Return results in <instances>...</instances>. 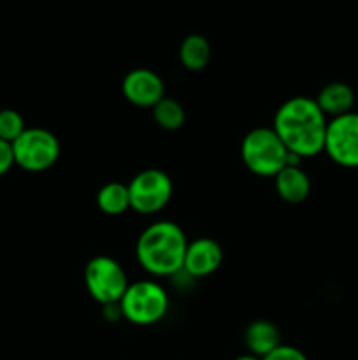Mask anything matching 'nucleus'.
Returning <instances> with one entry per match:
<instances>
[{
	"label": "nucleus",
	"instance_id": "nucleus-1",
	"mask_svg": "<svg viewBox=\"0 0 358 360\" xmlns=\"http://www.w3.org/2000/svg\"><path fill=\"white\" fill-rule=\"evenodd\" d=\"M326 116L314 98L291 97L277 109L274 127L290 153L300 158L316 157L323 151L326 136Z\"/></svg>",
	"mask_w": 358,
	"mask_h": 360
},
{
	"label": "nucleus",
	"instance_id": "nucleus-2",
	"mask_svg": "<svg viewBox=\"0 0 358 360\" xmlns=\"http://www.w3.org/2000/svg\"><path fill=\"white\" fill-rule=\"evenodd\" d=\"M188 241L178 224L154 221L137 239V260L153 276H172L183 271Z\"/></svg>",
	"mask_w": 358,
	"mask_h": 360
},
{
	"label": "nucleus",
	"instance_id": "nucleus-3",
	"mask_svg": "<svg viewBox=\"0 0 358 360\" xmlns=\"http://www.w3.org/2000/svg\"><path fill=\"white\" fill-rule=\"evenodd\" d=\"M241 157L253 174L270 178L286 167L288 150L276 130L258 127L249 130L242 139Z\"/></svg>",
	"mask_w": 358,
	"mask_h": 360
},
{
	"label": "nucleus",
	"instance_id": "nucleus-4",
	"mask_svg": "<svg viewBox=\"0 0 358 360\" xmlns=\"http://www.w3.org/2000/svg\"><path fill=\"white\" fill-rule=\"evenodd\" d=\"M119 309L133 326H153L167 315L168 295L157 281H137L128 285Z\"/></svg>",
	"mask_w": 358,
	"mask_h": 360
},
{
	"label": "nucleus",
	"instance_id": "nucleus-5",
	"mask_svg": "<svg viewBox=\"0 0 358 360\" xmlns=\"http://www.w3.org/2000/svg\"><path fill=\"white\" fill-rule=\"evenodd\" d=\"M14 164L28 172H44L56 164L60 157V141L46 129H25L13 143Z\"/></svg>",
	"mask_w": 358,
	"mask_h": 360
},
{
	"label": "nucleus",
	"instance_id": "nucleus-6",
	"mask_svg": "<svg viewBox=\"0 0 358 360\" xmlns=\"http://www.w3.org/2000/svg\"><path fill=\"white\" fill-rule=\"evenodd\" d=\"M84 285L95 301L100 304H119L128 288L123 267L107 255L93 257L84 267Z\"/></svg>",
	"mask_w": 358,
	"mask_h": 360
},
{
	"label": "nucleus",
	"instance_id": "nucleus-7",
	"mask_svg": "<svg viewBox=\"0 0 358 360\" xmlns=\"http://www.w3.org/2000/svg\"><path fill=\"white\" fill-rule=\"evenodd\" d=\"M172 179L161 169H144L128 183L130 207L140 214H154L164 210L172 197Z\"/></svg>",
	"mask_w": 358,
	"mask_h": 360
},
{
	"label": "nucleus",
	"instance_id": "nucleus-8",
	"mask_svg": "<svg viewBox=\"0 0 358 360\" xmlns=\"http://www.w3.org/2000/svg\"><path fill=\"white\" fill-rule=\"evenodd\" d=\"M323 151L340 167H358V112L330 120Z\"/></svg>",
	"mask_w": 358,
	"mask_h": 360
},
{
	"label": "nucleus",
	"instance_id": "nucleus-9",
	"mask_svg": "<svg viewBox=\"0 0 358 360\" xmlns=\"http://www.w3.org/2000/svg\"><path fill=\"white\" fill-rule=\"evenodd\" d=\"M123 95L137 108H153L165 97V84L161 77L151 69H133L123 77Z\"/></svg>",
	"mask_w": 358,
	"mask_h": 360
},
{
	"label": "nucleus",
	"instance_id": "nucleus-10",
	"mask_svg": "<svg viewBox=\"0 0 358 360\" xmlns=\"http://www.w3.org/2000/svg\"><path fill=\"white\" fill-rule=\"evenodd\" d=\"M223 260V250L214 239L199 238L193 243H188L185 253L183 271L193 278H204L218 271Z\"/></svg>",
	"mask_w": 358,
	"mask_h": 360
},
{
	"label": "nucleus",
	"instance_id": "nucleus-11",
	"mask_svg": "<svg viewBox=\"0 0 358 360\" xmlns=\"http://www.w3.org/2000/svg\"><path fill=\"white\" fill-rule=\"evenodd\" d=\"M244 345L249 354L263 359L281 345L279 329L269 320H255L246 327Z\"/></svg>",
	"mask_w": 358,
	"mask_h": 360
},
{
	"label": "nucleus",
	"instance_id": "nucleus-12",
	"mask_svg": "<svg viewBox=\"0 0 358 360\" xmlns=\"http://www.w3.org/2000/svg\"><path fill=\"white\" fill-rule=\"evenodd\" d=\"M314 101L319 105V109L325 112V116L337 118V116L347 115V112L353 111L354 91L350 84L333 81V83L325 84L319 90L318 97Z\"/></svg>",
	"mask_w": 358,
	"mask_h": 360
},
{
	"label": "nucleus",
	"instance_id": "nucleus-13",
	"mask_svg": "<svg viewBox=\"0 0 358 360\" xmlns=\"http://www.w3.org/2000/svg\"><path fill=\"white\" fill-rule=\"evenodd\" d=\"M274 178H276L277 195L290 204L304 202L311 192V179L305 174V171H302L300 165H295V167L286 165Z\"/></svg>",
	"mask_w": 358,
	"mask_h": 360
},
{
	"label": "nucleus",
	"instance_id": "nucleus-14",
	"mask_svg": "<svg viewBox=\"0 0 358 360\" xmlns=\"http://www.w3.org/2000/svg\"><path fill=\"white\" fill-rule=\"evenodd\" d=\"M97 206L102 213L109 217H119L130 207L128 185L111 181L105 183L97 193Z\"/></svg>",
	"mask_w": 358,
	"mask_h": 360
},
{
	"label": "nucleus",
	"instance_id": "nucleus-15",
	"mask_svg": "<svg viewBox=\"0 0 358 360\" xmlns=\"http://www.w3.org/2000/svg\"><path fill=\"white\" fill-rule=\"evenodd\" d=\"M179 60L188 70H202L211 60V44L204 35L192 34L181 42Z\"/></svg>",
	"mask_w": 358,
	"mask_h": 360
},
{
	"label": "nucleus",
	"instance_id": "nucleus-16",
	"mask_svg": "<svg viewBox=\"0 0 358 360\" xmlns=\"http://www.w3.org/2000/svg\"><path fill=\"white\" fill-rule=\"evenodd\" d=\"M153 118L158 127L164 130H179L185 125V108L171 97H164L157 105H153Z\"/></svg>",
	"mask_w": 358,
	"mask_h": 360
},
{
	"label": "nucleus",
	"instance_id": "nucleus-17",
	"mask_svg": "<svg viewBox=\"0 0 358 360\" xmlns=\"http://www.w3.org/2000/svg\"><path fill=\"white\" fill-rule=\"evenodd\" d=\"M25 120L14 109H2L0 111V139L13 144L21 134L25 132Z\"/></svg>",
	"mask_w": 358,
	"mask_h": 360
},
{
	"label": "nucleus",
	"instance_id": "nucleus-18",
	"mask_svg": "<svg viewBox=\"0 0 358 360\" xmlns=\"http://www.w3.org/2000/svg\"><path fill=\"white\" fill-rule=\"evenodd\" d=\"M262 360H309L305 357V354L298 348L290 347V345H279L276 350L270 352L269 355H265Z\"/></svg>",
	"mask_w": 358,
	"mask_h": 360
},
{
	"label": "nucleus",
	"instance_id": "nucleus-19",
	"mask_svg": "<svg viewBox=\"0 0 358 360\" xmlns=\"http://www.w3.org/2000/svg\"><path fill=\"white\" fill-rule=\"evenodd\" d=\"M13 165H14L13 144L0 139V178H2L4 174H7Z\"/></svg>",
	"mask_w": 358,
	"mask_h": 360
},
{
	"label": "nucleus",
	"instance_id": "nucleus-20",
	"mask_svg": "<svg viewBox=\"0 0 358 360\" xmlns=\"http://www.w3.org/2000/svg\"><path fill=\"white\" fill-rule=\"evenodd\" d=\"M234 360H262V359H258V357H255V355L248 354V355H241V357H235Z\"/></svg>",
	"mask_w": 358,
	"mask_h": 360
}]
</instances>
